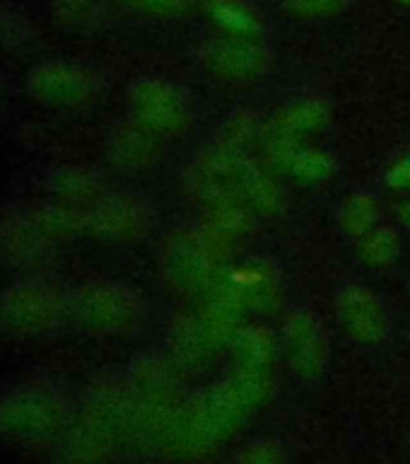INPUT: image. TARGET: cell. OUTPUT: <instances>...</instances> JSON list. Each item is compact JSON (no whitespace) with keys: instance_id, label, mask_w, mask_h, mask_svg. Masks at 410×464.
Wrapping results in <instances>:
<instances>
[{"instance_id":"6da1fadb","label":"cell","mask_w":410,"mask_h":464,"mask_svg":"<svg viewBox=\"0 0 410 464\" xmlns=\"http://www.w3.org/2000/svg\"><path fill=\"white\" fill-rule=\"evenodd\" d=\"M72 413L61 392L24 384L0 399V440L22 450L61 445L71 428Z\"/></svg>"},{"instance_id":"7a4b0ae2","label":"cell","mask_w":410,"mask_h":464,"mask_svg":"<svg viewBox=\"0 0 410 464\" xmlns=\"http://www.w3.org/2000/svg\"><path fill=\"white\" fill-rule=\"evenodd\" d=\"M68 314L87 334L101 339H126L140 332L148 314L143 293L121 281H87L68 300Z\"/></svg>"},{"instance_id":"3957f363","label":"cell","mask_w":410,"mask_h":464,"mask_svg":"<svg viewBox=\"0 0 410 464\" xmlns=\"http://www.w3.org/2000/svg\"><path fill=\"white\" fill-rule=\"evenodd\" d=\"M126 104L130 121L162 140L186 136L194 123L191 94L169 78L145 75L133 80L126 92Z\"/></svg>"},{"instance_id":"277c9868","label":"cell","mask_w":410,"mask_h":464,"mask_svg":"<svg viewBox=\"0 0 410 464\" xmlns=\"http://www.w3.org/2000/svg\"><path fill=\"white\" fill-rule=\"evenodd\" d=\"M63 288L51 281H22L0 295V336L10 341L36 339L68 314Z\"/></svg>"},{"instance_id":"5b68a950","label":"cell","mask_w":410,"mask_h":464,"mask_svg":"<svg viewBox=\"0 0 410 464\" xmlns=\"http://www.w3.org/2000/svg\"><path fill=\"white\" fill-rule=\"evenodd\" d=\"M29 97L53 111H82L101 102L104 78L78 61L51 58L36 63L27 75Z\"/></svg>"},{"instance_id":"8992f818","label":"cell","mask_w":410,"mask_h":464,"mask_svg":"<svg viewBox=\"0 0 410 464\" xmlns=\"http://www.w3.org/2000/svg\"><path fill=\"white\" fill-rule=\"evenodd\" d=\"M252 411L253 406L242 394L232 375L198 392L186 404L188 433H191L195 457H201L203 452L232 438Z\"/></svg>"},{"instance_id":"52a82bcc","label":"cell","mask_w":410,"mask_h":464,"mask_svg":"<svg viewBox=\"0 0 410 464\" xmlns=\"http://www.w3.org/2000/svg\"><path fill=\"white\" fill-rule=\"evenodd\" d=\"M159 271L176 295H203L220 271V256L201 227H176L162 245Z\"/></svg>"},{"instance_id":"ba28073f","label":"cell","mask_w":410,"mask_h":464,"mask_svg":"<svg viewBox=\"0 0 410 464\" xmlns=\"http://www.w3.org/2000/svg\"><path fill=\"white\" fill-rule=\"evenodd\" d=\"M198 63L210 78L230 87L259 82L271 68V51L256 36L217 34L198 49Z\"/></svg>"},{"instance_id":"9c48e42d","label":"cell","mask_w":410,"mask_h":464,"mask_svg":"<svg viewBox=\"0 0 410 464\" xmlns=\"http://www.w3.org/2000/svg\"><path fill=\"white\" fill-rule=\"evenodd\" d=\"M82 230L111 245H136L155 230V208L138 194H107L82 216Z\"/></svg>"},{"instance_id":"30bf717a","label":"cell","mask_w":410,"mask_h":464,"mask_svg":"<svg viewBox=\"0 0 410 464\" xmlns=\"http://www.w3.org/2000/svg\"><path fill=\"white\" fill-rule=\"evenodd\" d=\"M282 351L290 368L304 380H317L329 365L331 346L324 324L310 310L290 312L282 322Z\"/></svg>"},{"instance_id":"8fae6325","label":"cell","mask_w":410,"mask_h":464,"mask_svg":"<svg viewBox=\"0 0 410 464\" xmlns=\"http://www.w3.org/2000/svg\"><path fill=\"white\" fill-rule=\"evenodd\" d=\"M336 314L348 339L362 346H377L389 334V317L375 290L362 283H348L336 297Z\"/></svg>"},{"instance_id":"7c38bea8","label":"cell","mask_w":410,"mask_h":464,"mask_svg":"<svg viewBox=\"0 0 410 464\" xmlns=\"http://www.w3.org/2000/svg\"><path fill=\"white\" fill-rule=\"evenodd\" d=\"M203 235L208 237L217 256L223 259L227 254L244 245L252 237L256 216L239 201L237 194L215 196L213 201L203 203Z\"/></svg>"},{"instance_id":"4fadbf2b","label":"cell","mask_w":410,"mask_h":464,"mask_svg":"<svg viewBox=\"0 0 410 464\" xmlns=\"http://www.w3.org/2000/svg\"><path fill=\"white\" fill-rule=\"evenodd\" d=\"M230 188L256 218H278L285 210V194L273 177V169L249 158L246 152H239L232 165Z\"/></svg>"},{"instance_id":"5bb4252c","label":"cell","mask_w":410,"mask_h":464,"mask_svg":"<svg viewBox=\"0 0 410 464\" xmlns=\"http://www.w3.org/2000/svg\"><path fill=\"white\" fill-rule=\"evenodd\" d=\"M227 278L242 297L246 310L256 314H278L282 310V281L281 271L268 259H246L237 266L227 268Z\"/></svg>"},{"instance_id":"9a60e30c","label":"cell","mask_w":410,"mask_h":464,"mask_svg":"<svg viewBox=\"0 0 410 464\" xmlns=\"http://www.w3.org/2000/svg\"><path fill=\"white\" fill-rule=\"evenodd\" d=\"M107 152L111 165L123 172H150L162 158V138L152 136L150 130L129 119L111 129L107 138Z\"/></svg>"},{"instance_id":"2e32d148","label":"cell","mask_w":410,"mask_h":464,"mask_svg":"<svg viewBox=\"0 0 410 464\" xmlns=\"http://www.w3.org/2000/svg\"><path fill=\"white\" fill-rule=\"evenodd\" d=\"M234 370L244 372H261L273 375L275 361H278V339L275 334L263 324L242 326L237 336L230 343Z\"/></svg>"},{"instance_id":"e0dca14e","label":"cell","mask_w":410,"mask_h":464,"mask_svg":"<svg viewBox=\"0 0 410 464\" xmlns=\"http://www.w3.org/2000/svg\"><path fill=\"white\" fill-rule=\"evenodd\" d=\"M107 194V184L100 174L92 169H82V167H68L63 172H58L53 181L56 203L75 210L80 216H85L87 210L94 208Z\"/></svg>"},{"instance_id":"ac0fdd59","label":"cell","mask_w":410,"mask_h":464,"mask_svg":"<svg viewBox=\"0 0 410 464\" xmlns=\"http://www.w3.org/2000/svg\"><path fill=\"white\" fill-rule=\"evenodd\" d=\"M271 121L290 136L302 140L304 136L319 133L326 123L331 121V104L321 97H302L282 107Z\"/></svg>"},{"instance_id":"d6986e66","label":"cell","mask_w":410,"mask_h":464,"mask_svg":"<svg viewBox=\"0 0 410 464\" xmlns=\"http://www.w3.org/2000/svg\"><path fill=\"white\" fill-rule=\"evenodd\" d=\"M377 220H379V203L375 196L358 191L340 203L338 225L348 237L362 239L367 232L375 230Z\"/></svg>"},{"instance_id":"ffe728a7","label":"cell","mask_w":410,"mask_h":464,"mask_svg":"<svg viewBox=\"0 0 410 464\" xmlns=\"http://www.w3.org/2000/svg\"><path fill=\"white\" fill-rule=\"evenodd\" d=\"M401 254V237L389 225H377L360 239L362 261L372 268H386L398 259Z\"/></svg>"},{"instance_id":"44dd1931","label":"cell","mask_w":410,"mask_h":464,"mask_svg":"<svg viewBox=\"0 0 410 464\" xmlns=\"http://www.w3.org/2000/svg\"><path fill=\"white\" fill-rule=\"evenodd\" d=\"M333 172H336V162L329 152L302 145L295 165L290 169V177H295L297 181H304V184H319V181L333 177Z\"/></svg>"},{"instance_id":"7402d4cb","label":"cell","mask_w":410,"mask_h":464,"mask_svg":"<svg viewBox=\"0 0 410 464\" xmlns=\"http://www.w3.org/2000/svg\"><path fill=\"white\" fill-rule=\"evenodd\" d=\"M111 3L150 20H181L194 13L198 0H111Z\"/></svg>"},{"instance_id":"603a6c76","label":"cell","mask_w":410,"mask_h":464,"mask_svg":"<svg viewBox=\"0 0 410 464\" xmlns=\"http://www.w3.org/2000/svg\"><path fill=\"white\" fill-rule=\"evenodd\" d=\"M282 10L297 20H329L348 7L350 0H281Z\"/></svg>"},{"instance_id":"cb8c5ba5","label":"cell","mask_w":410,"mask_h":464,"mask_svg":"<svg viewBox=\"0 0 410 464\" xmlns=\"http://www.w3.org/2000/svg\"><path fill=\"white\" fill-rule=\"evenodd\" d=\"M234 464H288V455L281 442L273 438H259L239 450Z\"/></svg>"},{"instance_id":"d4e9b609","label":"cell","mask_w":410,"mask_h":464,"mask_svg":"<svg viewBox=\"0 0 410 464\" xmlns=\"http://www.w3.org/2000/svg\"><path fill=\"white\" fill-rule=\"evenodd\" d=\"M386 184L396 191H405L410 188V152H405L404 158H398L386 172Z\"/></svg>"},{"instance_id":"484cf974","label":"cell","mask_w":410,"mask_h":464,"mask_svg":"<svg viewBox=\"0 0 410 464\" xmlns=\"http://www.w3.org/2000/svg\"><path fill=\"white\" fill-rule=\"evenodd\" d=\"M396 218H398V220H401V225H404L405 230H410V201L398 203V206H396Z\"/></svg>"},{"instance_id":"4316f807","label":"cell","mask_w":410,"mask_h":464,"mask_svg":"<svg viewBox=\"0 0 410 464\" xmlns=\"http://www.w3.org/2000/svg\"><path fill=\"white\" fill-rule=\"evenodd\" d=\"M405 290H408V295H410V281H408V285H405Z\"/></svg>"},{"instance_id":"83f0119b","label":"cell","mask_w":410,"mask_h":464,"mask_svg":"<svg viewBox=\"0 0 410 464\" xmlns=\"http://www.w3.org/2000/svg\"><path fill=\"white\" fill-rule=\"evenodd\" d=\"M401 3H410V0H401Z\"/></svg>"}]
</instances>
